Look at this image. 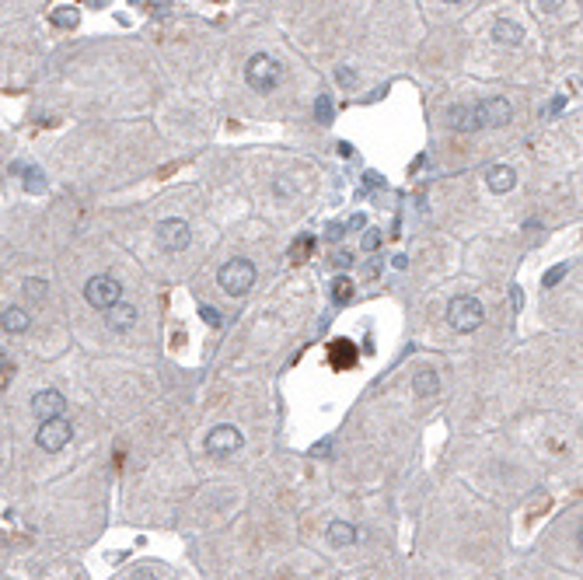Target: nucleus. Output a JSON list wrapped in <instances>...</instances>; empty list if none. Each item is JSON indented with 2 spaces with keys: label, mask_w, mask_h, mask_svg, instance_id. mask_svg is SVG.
Wrapping results in <instances>:
<instances>
[{
  "label": "nucleus",
  "mask_w": 583,
  "mask_h": 580,
  "mask_svg": "<svg viewBox=\"0 0 583 580\" xmlns=\"http://www.w3.org/2000/svg\"><path fill=\"white\" fill-rule=\"evenodd\" d=\"M447 119L461 133H475L482 126H506L513 119V105L506 98H482V102H472V105H454L447 112Z\"/></svg>",
  "instance_id": "1"
},
{
  "label": "nucleus",
  "mask_w": 583,
  "mask_h": 580,
  "mask_svg": "<svg viewBox=\"0 0 583 580\" xmlns=\"http://www.w3.org/2000/svg\"><path fill=\"white\" fill-rule=\"evenodd\" d=\"M245 81H249L251 91L269 95V91H276L280 81H283V67L269 53H255V56H249V63H245Z\"/></svg>",
  "instance_id": "2"
},
{
  "label": "nucleus",
  "mask_w": 583,
  "mask_h": 580,
  "mask_svg": "<svg viewBox=\"0 0 583 580\" xmlns=\"http://www.w3.org/2000/svg\"><path fill=\"white\" fill-rule=\"evenodd\" d=\"M255 266H251L249 259H231V262H224L220 269H217V284L224 294H231V297H241V294H249L255 287Z\"/></svg>",
  "instance_id": "3"
},
{
  "label": "nucleus",
  "mask_w": 583,
  "mask_h": 580,
  "mask_svg": "<svg viewBox=\"0 0 583 580\" xmlns=\"http://www.w3.org/2000/svg\"><path fill=\"white\" fill-rule=\"evenodd\" d=\"M482 318H486V308H482L472 294H458V297H451V304H447V322H451V329L475 332L479 326H482Z\"/></svg>",
  "instance_id": "4"
},
{
  "label": "nucleus",
  "mask_w": 583,
  "mask_h": 580,
  "mask_svg": "<svg viewBox=\"0 0 583 580\" xmlns=\"http://www.w3.org/2000/svg\"><path fill=\"white\" fill-rule=\"evenodd\" d=\"M84 297H87V304H91V308L109 311L112 304H119V301H123V284H119L116 276H109V273H94V276L84 284Z\"/></svg>",
  "instance_id": "5"
},
{
  "label": "nucleus",
  "mask_w": 583,
  "mask_h": 580,
  "mask_svg": "<svg viewBox=\"0 0 583 580\" xmlns=\"http://www.w3.org/2000/svg\"><path fill=\"white\" fill-rule=\"evenodd\" d=\"M70 437H74V423H70L67 416H56V419H42L39 430H36V444H39L42 451H49V455L63 451V448L70 444Z\"/></svg>",
  "instance_id": "6"
},
{
  "label": "nucleus",
  "mask_w": 583,
  "mask_h": 580,
  "mask_svg": "<svg viewBox=\"0 0 583 580\" xmlns=\"http://www.w3.org/2000/svg\"><path fill=\"white\" fill-rule=\"evenodd\" d=\"M241 444H245V437H241V430L238 426H231V423H220V426H213L207 434V455L209 458H231L241 451Z\"/></svg>",
  "instance_id": "7"
},
{
  "label": "nucleus",
  "mask_w": 583,
  "mask_h": 580,
  "mask_svg": "<svg viewBox=\"0 0 583 580\" xmlns=\"http://www.w3.org/2000/svg\"><path fill=\"white\" fill-rule=\"evenodd\" d=\"M189 242H192V235H189V224H185V220L168 217V220L158 224V245L165 252H182Z\"/></svg>",
  "instance_id": "8"
},
{
  "label": "nucleus",
  "mask_w": 583,
  "mask_h": 580,
  "mask_svg": "<svg viewBox=\"0 0 583 580\" xmlns=\"http://www.w3.org/2000/svg\"><path fill=\"white\" fill-rule=\"evenodd\" d=\"M32 413L42 419H56V416L67 413V399L56 392V388H45V392H36V399H32Z\"/></svg>",
  "instance_id": "9"
},
{
  "label": "nucleus",
  "mask_w": 583,
  "mask_h": 580,
  "mask_svg": "<svg viewBox=\"0 0 583 580\" xmlns=\"http://www.w3.org/2000/svg\"><path fill=\"white\" fill-rule=\"evenodd\" d=\"M493 39L500 45H521L524 42V28L517 21H510V18H496L493 21Z\"/></svg>",
  "instance_id": "10"
},
{
  "label": "nucleus",
  "mask_w": 583,
  "mask_h": 580,
  "mask_svg": "<svg viewBox=\"0 0 583 580\" xmlns=\"http://www.w3.org/2000/svg\"><path fill=\"white\" fill-rule=\"evenodd\" d=\"M105 315H109V329H116V332H126V329L136 326V308H133V304H123V301L112 304Z\"/></svg>",
  "instance_id": "11"
},
{
  "label": "nucleus",
  "mask_w": 583,
  "mask_h": 580,
  "mask_svg": "<svg viewBox=\"0 0 583 580\" xmlns=\"http://www.w3.org/2000/svg\"><path fill=\"white\" fill-rule=\"evenodd\" d=\"M486 182H489V189L493 193H510L513 186H517V171L510 165H496L486 171Z\"/></svg>",
  "instance_id": "12"
},
{
  "label": "nucleus",
  "mask_w": 583,
  "mask_h": 580,
  "mask_svg": "<svg viewBox=\"0 0 583 580\" xmlns=\"http://www.w3.org/2000/svg\"><path fill=\"white\" fill-rule=\"evenodd\" d=\"M329 360H332V367H353L356 364V346L349 343V339H335L332 346H329Z\"/></svg>",
  "instance_id": "13"
},
{
  "label": "nucleus",
  "mask_w": 583,
  "mask_h": 580,
  "mask_svg": "<svg viewBox=\"0 0 583 580\" xmlns=\"http://www.w3.org/2000/svg\"><path fill=\"white\" fill-rule=\"evenodd\" d=\"M0 326H4V332L18 335V332H28L32 318H28V311H25V308H4V315H0Z\"/></svg>",
  "instance_id": "14"
},
{
  "label": "nucleus",
  "mask_w": 583,
  "mask_h": 580,
  "mask_svg": "<svg viewBox=\"0 0 583 580\" xmlns=\"http://www.w3.org/2000/svg\"><path fill=\"white\" fill-rule=\"evenodd\" d=\"M329 542H332L335 549H346V545L356 542V528H353L349 521H332V525H329Z\"/></svg>",
  "instance_id": "15"
},
{
  "label": "nucleus",
  "mask_w": 583,
  "mask_h": 580,
  "mask_svg": "<svg viewBox=\"0 0 583 580\" xmlns=\"http://www.w3.org/2000/svg\"><path fill=\"white\" fill-rule=\"evenodd\" d=\"M413 392H416L419 399L437 395V392H440V374L437 371H419L416 377H413Z\"/></svg>",
  "instance_id": "16"
},
{
  "label": "nucleus",
  "mask_w": 583,
  "mask_h": 580,
  "mask_svg": "<svg viewBox=\"0 0 583 580\" xmlns=\"http://www.w3.org/2000/svg\"><path fill=\"white\" fill-rule=\"evenodd\" d=\"M353 290H356V287H353V280H349V276H335V280H332V301L339 304V308H342V304H349V301H353Z\"/></svg>",
  "instance_id": "17"
},
{
  "label": "nucleus",
  "mask_w": 583,
  "mask_h": 580,
  "mask_svg": "<svg viewBox=\"0 0 583 580\" xmlns=\"http://www.w3.org/2000/svg\"><path fill=\"white\" fill-rule=\"evenodd\" d=\"M332 119H335L332 98H329V95H318V98H315V123L325 126V123H332Z\"/></svg>",
  "instance_id": "18"
},
{
  "label": "nucleus",
  "mask_w": 583,
  "mask_h": 580,
  "mask_svg": "<svg viewBox=\"0 0 583 580\" xmlns=\"http://www.w3.org/2000/svg\"><path fill=\"white\" fill-rule=\"evenodd\" d=\"M45 280H36V276H28L25 280V294H28V301H45Z\"/></svg>",
  "instance_id": "19"
},
{
  "label": "nucleus",
  "mask_w": 583,
  "mask_h": 580,
  "mask_svg": "<svg viewBox=\"0 0 583 580\" xmlns=\"http://www.w3.org/2000/svg\"><path fill=\"white\" fill-rule=\"evenodd\" d=\"M311 245H315V238H311V235H304V238H300V245H293V249H290V259H293V262H304V259L311 255Z\"/></svg>",
  "instance_id": "20"
},
{
  "label": "nucleus",
  "mask_w": 583,
  "mask_h": 580,
  "mask_svg": "<svg viewBox=\"0 0 583 580\" xmlns=\"http://www.w3.org/2000/svg\"><path fill=\"white\" fill-rule=\"evenodd\" d=\"M200 318H203L207 326H213V329H220V326H224L220 311H217V308H209V304H203V308H200Z\"/></svg>",
  "instance_id": "21"
},
{
  "label": "nucleus",
  "mask_w": 583,
  "mask_h": 580,
  "mask_svg": "<svg viewBox=\"0 0 583 580\" xmlns=\"http://www.w3.org/2000/svg\"><path fill=\"white\" fill-rule=\"evenodd\" d=\"M566 273H570V266H566V262H559L555 269H548V273H545V287H555V284H559Z\"/></svg>",
  "instance_id": "22"
},
{
  "label": "nucleus",
  "mask_w": 583,
  "mask_h": 580,
  "mask_svg": "<svg viewBox=\"0 0 583 580\" xmlns=\"http://www.w3.org/2000/svg\"><path fill=\"white\" fill-rule=\"evenodd\" d=\"M381 245V231H367L364 235V252H374Z\"/></svg>",
  "instance_id": "23"
},
{
  "label": "nucleus",
  "mask_w": 583,
  "mask_h": 580,
  "mask_svg": "<svg viewBox=\"0 0 583 580\" xmlns=\"http://www.w3.org/2000/svg\"><path fill=\"white\" fill-rule=\"evenodd\" d=\"M39 178H42L39 171H36V168H28V182H25V186H28L32 193H39V189H42V182H39Z\"/></svg>",
  "instance_id": "24"
},
{
  "label": "nucleus",
  "mask_w": 583,
  "mask_h": 580,
  "mask_svg": "<svg viewBox=\"0 0 583 580\" xmlns=\"http://www.w3.org/2000/svg\"><path fill=\"white\" fill-rule=\"evenodd\" d=\"M129 580H158V570H151V566H140V570H136V574H133Z\"/></svg>",
  "instance_id": "25"
},
{
  "label": "nucleus",
  "mask_w": 583,
  "mask_h": 580,
  "mask_svg": "<svg viewBox=\"0 0 583 580\" xmlns=\"http://www.w3.org/2000/svg\"><path fill=\"white\" fill-rule=\"evenodd\" d=\"M364 178H367V189H377V186H384V182H381V175H377V171H367V175H364Z\"/></svg>",
  "instance_id": "26"
},
{
  "label": "nucleus",
  "mask_w": 583,
  "mask_h": 580,
  "mask_svg": "<svg viewBox=\"0 0 583 580\" xmlns=\"http://www.w3.org/2000/svg\"><path fill=\"white\" fill-rule=\"evenodd\" d=\"M53 21H56V25H74V21H77V14H56Z\"/></svg>",
  "instance_id": "27"
},
{
  "label": "nucleus",
  "mask_w": 583,
  "mask_h": 580,
  "mask_svg": "<svg viewBox=\"0 0 583 580\" xmlns=\"http://www.w3.org/2000/svg\"><path fill=\"white\" fill-rule=\"evenodd\" d=\"M325 238L339 242V238H342V224H329V235H325Z\"/></svg>",
  "instance_id": "28"
},
{
  "label": "nucleus",
  "mask_w": 583,
  "mask_h": 580,
  "mask_svg": "<svg viewBox=\"0 0 583 580\" xmlns=\"http://www.w3.org/2000/svg\"><path fill=\"white\" fill-rule=\"evenodd\" d=\"M349 262H353V259H349V255H346V252H339V255H335V266H339V269H346V266H349Z\"/></svg>",
  "instance_id": "29"
},
{
  "label": "nucleus",
  "mask_w": 583,
  "mask_h": 580,
  "mask_svg": "<svg viewBox=\"0 0 583 580\" xmlns=\"http://www.w3.org/2000/svg\"><path fill=\"white\" fill-rule=\"evenodd\" d=\"M513 308H517V311L524 308V294H521V287H513Z\"/></svg>",
  "instance_id": "30"
},
{
  "label": "nucleus",
  "mask_w": 583,
  "mask_h": 580,
  "mask_svg": "<svg viewBox=\"0 0 583 580\" xmlns=\"http://www.w3.org/2000/svg\"><path fill=\"white\" fill-rule=\"evenodd\" d=\"M332 451V441H325V444H315V455H329Z\"/></svg>",
  "instance_id": "31"
},
{
  "label": "nucleus",
  "mask_w": 583,
  "mask_h": 580,
  "mask_svg": "<svg viewBox=\"0 0 583 580\" xmlns=\"http://www.w3.org/2000/svg\"><path fill=\"white\" fill-rule=\"evenodd\" d=\"M542 7H545V11H559V7H562V0H542Z\"/></svg>",
  "instance_id": "32"
},
{
  "label": "nucleus",
  "mask_w": 583,
  "mask_h": 580,
  "mask_svg": "<svg viewBox=\"0 0 583 580\" xmlns=\"http://www.w3.org/2000/svg\"><path fill=\"white\" fill-rule=\"evenodd\" d=\"M335 77H339V84H349V81H353V74H349V70H346V67H342V70H339V74H335Z\"/></svg>",
  "instance_id": "33"
},
{
  "label": "nucleus",
  "mask_w": 583,
  "mask_h": 580,
  "mask_svg": "<svg viewBox=\"0 0 583 580\" xmlns=\"http://www.w3.org/2000/svg\"><path fill=\"white\" fill-rule=\"evenodd\" d=\"M0 367H7V360H4V357H0Z\"/></svg>",
  "instance_id": "34"
},
{
  "label": "nucleus",
  "mask_w": 583,
  "mask_h": 580,
  "mask_svg": "<svg viewBox=\"0 0 583 580\" xmlns=\"http://www.w3.org/2000/svg\"><path fill=\"white\" fill-rule=\"evenodd\" d=\"M444 4H461V0H444Z\"/></svg>",
  "instance_id": "35"
}]
</instances>
